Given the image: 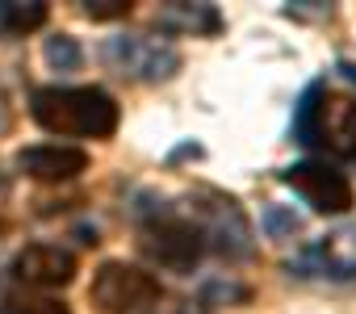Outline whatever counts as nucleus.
I'll list each match as a JSON object with an SVG mask.
<instances>
[{
    "instance_id": "nucleus-1",
    "label": "nucleus",
    "mask_w": 356,
    "mask_h": 314,
    "mask_svg": "<svg viewBox=\"0 0 356 314\" xmlns=\"http://www.w3.org/2000/svg\"><path fill=\"white\" fill-rule=\"evenodd\" d=\"M30 113L47 134H59V138H113L118 117H122L118 101L97 84L38 88L30 101Z\"/></svg>"
},
{
    "instance_id": "nucleus-2",
    "label": "nucleus",
    "mask_w": 356,
    "mask_h": 314,
    "mask_svg": "<svg viewBox=\"0 0 356 314\" xmlns=\"http://www.w3.org/2000/svg\"><path fill=\"white\" fill-rule=\"evenodd\" d=\"M293 138L352 160L356 155V97L335 92L327 84H310L293 117Z\"/></svg>"
},
{
    "instance_id": "nucleus-3",
    "label": "nucleus",
    "mask_w": 356,
    "mask_h": 314,
    "mask_svg": "<svg viewBox=\"0 0 356 314\" xmlns=\"http://www.w3.org/2000/svg\"><path fill=\"white\" fill-rule=\"evenodd\" d=\"M159 297H163V285L147 268L126 260H105L88 285V301L105 314H134L143 306H155Z\"/></svg>"
},
{
    "instance_id": "nucleus-4",
    "label": "nucleus",
    "mask_w": 356,
    "mask_h": 314,
    "mask_svg": "<svg viewBox=\"0 0 356 314\" xmlns=\"http://www.w3.org/2000/svg\"><path fill=\"white\" fill-rule=\"evenodd\" d=\"M138 247L151 264L172 268V272H189L206 256V231L189 218H151L138 231Z\"/></svg>"
},
{
    "instance_id": "nucleus-5",
    "label": "nucleus",
    "mask_w": 356,
    "mask_h": 314,
    "mask_svg": "<svg viewBox=\"0 0 356 314\" xmlns=\"http://www.w3.org/2000/svg\"><path fill=\"white\" fill-rule=\"evenodd\" d=\"M281 181H285L293 193H302V197H306V206H310V210H318V214H348V210L356 206L352 181H348L339 168L323 164V160L289 164V168L281 172Z\"/></svg>"
},
{
    "instance_id": "nucleus-6",
    "label": "nucleus",
    "mask_w": 356,
    "mask_h": 314,
    "mask_svg": "<svg viewBox=\"0 0 356 314\" xmlns=\"http://www.w3.org/2000/svg\"><path fill=\"white\" fill-rule=\"evenodd\" d=\"M101 55L113 72H122L130 80H168L181 67V55L151 38H109Z\"/></svg>"
},
{
    "instance_id": "nucleus-7",
    "label": "nucleus",
    "mask_w": 356,
    "mask_h": 314,
    "mask_svg": "<svg viewBox=\"0 0 356 314\" xmlns=\"http://www.w3.org/2000/svg\"><path fill=\"white\" fill-rule=\"evenodd\" d=\"M210 206H197V214H202V231H206V239H218V251L222 256H235V260H243L248 251H252V226H248V218H243V210L231 201V197H222V193H202Z\"/></svg>"
},
{
    "instance_id": "nucleus-8",
    "label": "nucleus",
    "mask_w": 356,
    "mask_h": 314,
    "mask_svg": "<svg viewBox=\"0 0 356 314\" xmlns=\"http://www.w3.org/2000/svg\"><path fill=\"white\" fill-rule=\"evenodd\" d=\"M76 272H80L76 256L63 247H51V243H30L13 256V276L34 289H63L76 281Z\"/></svg>"
},
{
    "instance_id": "nucleus-9",
    "label": "nucleus",
    "mask_w": 356,
    "mask_h": 314,
    "mask_svg": "<svg viewBox=\"0 0 356 314\" xmlns=\"http://www.w3.org/2000/svg\"><path fill=\"white\" fill-rule=\"evenodd\" d=\"M17 168L38 181V185H63V181H76L80 172H88V151L80 147H26L17 151Z\"/></svg>"
},
{
    "instance_id": "nucleus-10",
    "label": "nucleus",
    "mask_w": 356,
    "mask_h": 314,
    "mask_svg": "<svg viewBox=\"0 0 356 314\" xmlns=\"http://www.w3.org/2000/svg\"><path fill=\"white\" fill-rule=\"evenodd\" d=\"M159 22L168 30H193V34H214L222 26V17H218L214 5H168Z\"/></svg>"
},
{
    "instance_id": "nucleus-11",
    "label": "nucleus",
    "mask_w": 356,
    "mask_h": 314,
    "mask_svg": "<svg viewBox=\"0 0 356 314\" xmlns=\"http://www.w3.org/2000/svg\"><path fill=\"white\" fill-rule=\"evenodd\" d=\"M51 9L42 5V0H0V30H9V34H30L38 26H47Z\"/></svg>"
},
{
    "instance_id": "nucleus-12",
    "label": "nucleus",
    "mask_w": 356,
    "mask_h": 314,
    "mask_svg": "<svg viewBox=\"0 0 356 314\" xmlns=\"http://www.w3.org/2000/svg\"><path fill=\"white\" fill-rule=\"evenodd\" d=\"M0 314H72L63 301L55 297H38V293H9L5 306H0Z\"/></svg>"
},
{
    "instance_id": "nucleus-13",
    "label": "nucleus",
    "mask_w": 356,
    "mask_h": 314,
    "mask_svg": "<svg viewBox=\"0 0 356 314\" xmlns=\"http://www.w3.org/2000/svg\"><path fill=\"white\" fill-rule=\"evenodd\" d=\"M47 63H51V67H59V72H76V67L84 63V51H80V42H76V38L55 34V38H47Z\"/></svg>"
},
{
    "instance_id": "nucleus-14",
    "label": "nucleus",
    "mask_w": 356,
    "mask_h": 314,
    "mask_svg": "<svg viewBox=\"0 0 356 314\" xmlns=\"http://www.w3.org/2000/svg\"><path fill=\"white\" fill-rule=\"evenodd\" d=\"M84 13L92 22H113V17L130 13V0H92V5H84Z\"/></svg>"
},
{
    "instance_id": "nucleus-15",
    "label": "nucleus",
    "mask_w": 356,
    "mask_h": 314,
    "mask_svg": "<svg viewBox=\"0 0 356 314\" xmlns=\"http://www.w3.org/2000/svg\"><path fill=\"white\" fill-rule=\"evenodd\" d=\"M339 72H343V76H348V80L356 84V63H339Z\"/></svg>"
}]
</instances>
